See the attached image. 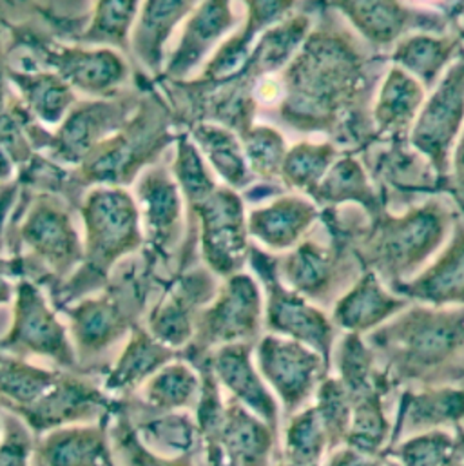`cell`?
Instances as JSON below:
<instances>
[{"instance_id": "b9f144b4", "label": "cell", "mask_w": 464, "mask_h": 466, "mask_svg": "<svg viewBox=\"0 0 464 466\" xmlns=\"http://www.w3.org/2000/svg\"><path fill=\"white\" fill-rule=\"evenodd\" d=\"M25 89L33 107L49 122H56L73 100L67 86H62L53 76H35L25 84Z\"/></svg>"}, {"instance_id": "d4e9b609", "label": "cell", "mask_w": 464, "mask_h": 466, "mask_svg": "<svg viewBox=\"0 0 464 466\" xmlns=\"http://www.w3.org/2000/svg\"><path fill=\"white\" fill-rule=\"evenodd\" d=\"M387 389H378L352 400V420L345 443L370 456H379L392 443V425L385 412Z\"/></svg>"}, {"instance_id": "f6af8a7d", "label": "cell", "mask_w": 464, "mask_h": 466, "mask_svg": "<svg viewBox=\"0 0 464 466\" xmlns=\"http://www.w3.org/2000/svg\"><path fill=\"white\" fill-rule=\"evenodd\" d=\"M31 447V436L22 421L5 416V438L0 443V466H27Z\"/></svg>"}, {"instance_id": "f1b7e54d", "label": "cell", "mask_w": 464, "mask_h": 466, "mask_svg": "<svg viewBox=\"0 0 464 466\" xmlns=\"http://www.w3.org/2000/svg\"><path fill=\"white\" fill-rule=\"evenodd\" d=\"M327 451L330 441L316 405L296 412L285 432L287 461L294 466H319Z\"/></svg>"}, {"instance_id": "277c9868", "label": "cell", "mask_w": 464, "mask_h": 466, "mask_svg": "<svg viewBox=\"0 0 464 466\" xmlns=\"http://www.w3.org/2000/svg\"><path fill=\"white\" fill-rule=\"evenodd\" d=\"M261 316L263 299L257 283L248 274H232L215 303L198 314L187 358L195 363L213 347L252 343L259 334Z\"/></svg>"}, {"instance_id": "681fc988", "label": "cell", "mask_w": 464, "mask_h": 466, "mask_svg": "<svg viewBox=\"0 0 464 466\" xmlns=\"http://www.w3.org/2000/svg\"><path fill=\"white\" fill-rule=\"evenodd\" d=\"M11 175V166H9V160L5 158V155L0 151V180L7 178Z\"/></svg>"}, {"instance_id": "ba28073f", "label": "cell", "mask_w": 464, "mask_h": 466, "mask_svg": "<svg viewBox=\"0 0 464 466\" xmlns=\"http://www.w3.org/2000/svg\"><path fill=\"white\" fill-rule=\"evenodd\" d=\"M197 211L202 218V247L207 265L220 276L236 274L247 250L241 200L222 189L197 206Z\"/></svg>"}, {"instance_id": "8992f818", "label": "cell", "mask_w": 464, "mask_h": 466, "mask_svg": "<svg viewBox=\"0 0 464 466\" xmlns=\"http://www.w3.org/2000/svg\"><path fill=\"white\" fill-rule=\"evenodd\" d=\"M256 360L263 380L274 389L288 416L299 412L318 392L330 369L314 349L277 334L259 339Z\"/></svg>"}, {"instance_id": "30bf717a", "label": "cell", "mask_w": 464, "mask_h": 466, "mask_svg": "<svg viewBox=\"0 0 464 466\" xmlns=\"http://www.w3.org/2000/svg\"><path fill=\"white\" fill-rule=\"evenodd\" d=\"M215 298V281L204 270L184 276L149 318L151 334L164 345L177 349L193 341L198 309Z\"/></svg>"}, {"instance_id": "6da1fadb", "label": "cell", "mask_w": 464, "mask_h": 466, "mask_svg": "<svg viewBox=\"0 0 464 466\" xmlns=\"http://www.w3.org/2000/svg\"><path fill=\"white\" fill-rule=\"evenodd\" d=\"M368 345L387 360L385 372L425 380L464 354V307H414L368 334Z\"/></svg>"}, {"instance_id": "7bdbcfd3", "label": "cell", "mask_w": 464, "mask_h": 466, "mask_svg": "<svg viewBox=\"0 0 464 466\" xmlns=\"http://www.w3.org/2000/svg\"><path fill=\"white\" fill-rule=\"evenodd\" d=\"M177 173L180 178V184L186 191V197L197 206H200L204 200H207L215 193V182L207 175L206 167L202 166L198 153L189 144H180V158L177 166Z\"/></svg>"}, {"instance_id": "5b68a950", "label": "cell", "mask_w": 464, "mask_h": 466, "mask_svg": "<svg viewBox=\"0 0 464 466\" xmlns=\"http://www.w3.org/2000/svg\"><path fill=\"white\" fill-rule=\"evenodd\" d=\"M87 228V281L102 283L111 265L140 245L138 211L133 200L116 189L91 193L84 208Z\"/></svg>"}, {"instance_id": "e575fe53", "label": "cell", "mask_w": 464, "mask_h": 466, "mask_svg": "<svg viewBox=\"0 0 464 466\" xmlns=\"http://www.w3.org/2000/svg\"><path fill=\"white\" fill-rule=\"evenodd\" d=\"M312 195L321 202L356 200L363 204L368 211L378 209V200L368 184L365 182V175L358 166L350 162L339 164L325 180V184L318 186V189Z\"/></svg>"}, {"instance_id": "4316f807", "label": "cell", "mask_w": 464, "mask_h": 466, "mask_svg": "<svg viewBox=\"0 0 464 466\" xmlns=\"http://www.w3.org/2000/svg\"><path fill=\"white\" fill-rule=\"evenodd\" d=\"M58 378L60 372L0 358V400L13 412H20L36 403Z\"/></svg>"}, {"instance_id": "cb8c5ba5", "label": "cell", "mask_w": 464, "mask_h": 466, "mask_svg": "<svg viewBox=\"0 0 464 466\" xmlns=\"http://www.w3.org/2000/svg\"><path fill=\"white\" fill-rule=\"evenodd\" d=\"M202 378L193 367L169 363L146 385V401L156 412H178L198 405Z\"/></svg>"}, {"instance_id": "83f0119b", "label": "cell", "mask_w": 464, "mask_h": 466, "mask_svg": "<svg viewBox=\"0 0 464 466\" xmlns=\"http://www.w3.org/2000/svg\"><path fill=\"white\" fill-rule=\"evenodd\" d=\"M401 466H464V431L454 438L445 429L419 432L394 449Z\"/></svg>"}, {"instance_id": "74e56055", "label": "cell", "mask_w": 464, "mask_h": 466, "mask_svg": "<svg viewBox=\"0 0 464 466\" xmlns=\"http://www.w3.org/2000/svg\"><path fill=\"white\" fill-rule=\"evenodd\" d=\"M198 138L207 149L215 167L224 175V178L231 182L232 186H241L247 180V167L239 146L236 144L229 131L213 126H202L198 129Z\"/></svg>"}, {"instance_id": "c3c4849f", "label": "cell", "mask_w": 464, "mask_h": 466, "mask_svg": "<svg viewBox=\"0 0 464 466\" xmlns=\"http://www.w3.org/2000/svg\"><path fill=\"white\" fill-rule=\"evenodd\" d=\"M456 184H458V189H459V195H461L464 204V138L461 140V146L456 155Z\"/></svg>"}, {"instance_id": "f546056e", "label": "cell", "mask_w": 464, "mask_h": 466, "mask_svg": "<svg viewBox=\"0 0 464 466\" xmlns=\"http://www.w3.org/2000/svg\"><path fill=\"white\" fill-rule=\"evenodd\" d=\"M56 62L66 78L87 91H102L116 86L126 75V66L109 51H64Z\"/></svg>"}, {"instance_id": "2e32d148", "label": "cell", "mask_w": 464, "mask_h": 466, "mask_svg": "<svg viewBox=\"0 0 464 466\" xmlns=\"http://www.w3.org/2000/svg\"><path fill=\"white\" fill-rule=\"evenodd\" d=\"M281 276L288 289L308 301L328 303L336 294L343 270L339 254L316 241H305L283 259Z\"/></svg>"}, {"instance_id": "f907efd6", "label": "cell", "mask_w": 464, "mask_h": 466, "mask_svg": "<svg viewBox=\"0 0 464 466\" xmlns=\"http://www.w3.org/2000/svg\"><path fill=\"white\" fill-rule=\"evenodd\" d=\"M9 298H11V285L0 278V303L9 301Z\"/></svg>"}, {"instance_id": "7402d4cb", "label": "cell", "mask_w": 464, "mask_h": 466, "mask_svg": "<svg viewBox=\"0 0 464 466\" xmlns=\"http://www.w3.org/2000/svg\"><path fill=\"white\" fill-rule=\"evenodd\" d=\"M177 358L175 350L140 327L133 329L131 339L106 380L107 390H131L151 380L160 369Z\"/></svg>"}, {"instance_id": "836d02e7", "label": "cell", "mask_w": 464, "mask_h": 466, "mask_svg": "<svg viewBox=\"0 0 464 466\" xmlns=\"http://www.w3.org/2000/svg\"><path fill=\"white\" fill-rule=\"evenodd\" d=\"M115 111L111 106L93 104L78 109L64 126L60 133V147L67 157H82L98 135L106 129L104 124H113Z\"/></svg>"}, {"instance_id": "7a4b0ae2", "label": "cell", "mask_w": 464, "mask_h": 466, "mask_svg": "<svg viewBox=\"0 0 464 466\" xmlns=\"http://www.w3.org/2000/svg\"><path fill=\"white\" fill-rule=\"evenodd\" d=\"M450 217L439 204H425L403 217L381 220L365 245L363 259L388 287L412 279L441 247Z\"/></svg>"}, {"instance_id": "7c38bea8", "label": "cell", "mask_w": 464, "mask_h": 466, "mask_svg": "<svg viewBox=\"0 0 464 466\" xmlns=\"http://www.w3.org/2000/svg\"><path fill=\"white\" fill-rule=\"evenodd\" d=\"M250 352L252 343H229L209 356V363L217 380L231 392L232 398L277 432L279 407L254 369Z\"/></svg>"}, {"instance_id": "ee69618b", "label": "cell", "mask_w": 464, "mask_h": 466, "mask_svg": "<svg viewBox=\"0 0 464 466\" xmlns=\"http://www.w3.org/2000/svg\"><path fill=\"white\" fill-rule=\"evenodd\" d=\"M113 441L116 451L122 454L126 466H193V461L189 458L167 460L153 454L126 421L118 425L116 432L113 434Z\"/></svg>"}, {"instance_id": "5bb4252c", "label": "cell", "mask_w": 464, "mask_h": 466, "mask_svg": "<svg viewBox=\"0 0 464 466\" xmlns=\"http://www.w3.org/2000/svg\"><path fill=\"white\" fill-rule=\"evenodd\" d=\"M390 289L432 307H464V226H458L452 243L429 268Z\"/></svg>"}, {"instance_id": "816d5d0a", "label": "cell", "mask_w": 464, "mask_h": 466, "mask_svg": "<svg viewBox=\"0 0 464 466\" xmlns=\"http://www.w3.org/2000/svg\"><path fill=\"white\" fill-rule=\"evenodd\" d=\"M13 272H15V268H11L9 263L0 261V274H13Z\"/></svg>"}, {"instance_id": "484cf974", "label": "cell", "mask_w": 464, "mask_h": 466, "mask_svg": "<svg viewBox=\"0 0 464 466\" xmlns=\"http://www.w3.org/2000/svg\"><path fill=\"white\" fill-rule=\"evenodd\" d=\"M229 0H207L189 24L184 42L171 62V73H187L207 51V47L231 25Z\"/></svg>"}, {"instance_id": "60d3db41", "label": "cell", "mask_w": 464, "mask_h": 466, "mask_svg": "<svg viewBox=\"0 0 464 466\" xmlns=\"http://www.w3.org/2000/svg\"><path fill=\"white\" fill-rule=\"evenodd\" d=\"M136 0H100L96 18L87 38L91 42H122L135 15Z\"/></svg>"}, {"instance_id": "8d00e7d4", "label": "cell", "mask_w": 464, "mask_h": 466, "mask_svg": "<svg viewBox=\"0 0 464 466\" xmlns=\"http://www.w3.org/2000/svg\"><path fill=\"white\" fill-rule=\"evenodd\" d=\"M347 13L352 15L358 27H365V33L390 42L401 29L403 13L396 0H347Z\"/></svg>"}, {"instance_id": "d590c367", "label": "cell", "mask_w": 464, "mask_h": 466, "mask_svg": "<svg viewBox=\"0 0 464 466\" xmlns=\"http://www.w3.org/2000/svg\"><path fill=\"white\" fill-rule=\"evenodd\" d=\"M144 432V443H155L162 452H189L195 449L198 440V425L187 416L166 412V416L149 420L140 425Z\"/></svg>"}, {"instance_id": "f5cc1de1", "label": "cell", "mask_w": 464, "mask_h": 466, "mask_svg": "<svg viewBox=\"0 0 464 466\" xmlns=\"http://www.w3.org/2000/svg\"><path fill=\"white\" fill-rule=\"evenodd\" d=\"M385 466H401L398 461H392V463H387Z\"/></svg>"}, {"instance_id": "1f68e13d", "label": "cell", "mask_w": 464, "mask_h": 466, "mask_svg": "<svg viewBox=\"0 0 464 466\" xmlns=\"http://www.w3.org/2000/svg\"><path fill=\"white\" fill-rule=\"evenodd\" d=\"M423 104V87L418 86L407 73L394 69L381 91L379 106L376 107V118L383 127L399 129L409 124Z\"/></svg>"}, {"instance_id": "3957f363", "label": "cell", "mask_w": 464, "mask_h": 466, "mask_svg": "<svg viewBox=\"0 0 464 466\" xmlns=\"http://www.w3.org/2000/svg\"><path fill=\"white\" fill-rule=\"evenodd\" d=\"M252 265L267 287V327L272 334L305 343L332 363L336 325L305 296L279 281L277 267L267 254L252 250Z\"/></svg>"}, {"instance_id": "4dcf8cb0", "label": "cell", "mask_w": 464, "mask_h": 466, "mask_svg": "<svg viewBox=\"0 0 464 466\" xmlns=\"http://www.w3.org/2000/svg\"><path fill=\"white\" fill-rule=\"evenodd\" d=\"M193 4L195 0L147 2L140 20V29L136 33V46H140L142 56L147 60L149 66H156L166 36H169V31L175 27L178 18L184 16Z\"/></svg>"}, {"instance_id": "d6a6232c", "label": "cell", "mask_w": 464, "mask_h": 466, "mask_svg": "<svg viewBox=\"0 0 464 466\" xmlns=\"http://www.w3.org/2000/svg\"><path fill=\"white\" fill-rule=\"evenodd\" d=\"M316 409L327 429L330 451H336L345 443L352 420V398L339 378L321 381L316 392Z\"/></svg>"}, {"instance_id": "44dd1931", "label": "cell", "mask_w": 464, "mask_h": 466, "mask_svg": "<svg viewBox=\"0 0 464 466\" xmlns=\"http://www.w3.org/2000/svg\"><path fill=\"white\" fill-rule=\"evenodd\" d=\"M318 218V209L296 197L279 198L265 209L250 215L248 229L267 247L283 250L299 241Z\"/></svg>"}, {"instance_id": "9a60e30c", "label": "cell", "mask_w": 464, "mask_h": 466, "mask_svg": "<svg viewBox=\"0 0 464 466\" xmlns=\"http://www.w3.org/2000/svg\"><path fill=\"white\" fill-rule=\"evenodd\" d=\"M464 420V387H436L421 392L407 390L399 401L392 427V445L407 434L459 425Z\"/></svg>"}, {"instance_id": "52a82bcc", "label": "cell", "mask_w": 464, "mask_h": 466, "mask_svg": "<svg viewBox=\"0 0 464 466\" xmlns=\"http://www.w3.org/2000/svg\"><path fill=\"white\" fill-rule=\"evenodd\" d=\"M0 347L15 354L51 358L62 367H75V350L66 327L31 281H20L16 287L13 325Z\"/></svg>"}, {"instance_id": "7dc6e473", "label": "cell", "mask_w": 464, "mask_h": 466, "mask_svg": "<svg viewBox=\"0 0 464 466\" xmlns=\"http://www.w3.org/2000/svg\"><path fill=\"white\" fill-rule=\"evenodd\" d=\"M325 466H385L379 456H370L352 447L336 449Z\"/></svg>"}, {"instance_id": "bcb514c9", "label": "cell", "mask_w": 464, "mask_h": 466, "mask_svg": "<svg viewBox=\"0 0 464 466\" xmlns=\"http://www.w3.org/2000/svg\"><path fill=\"white\" fill-rule=\"evenodd\" d=\"M247 149H248L252 166L263 173L276 171L277 164L283 158L281 157L283 155L281 138L277 137V133L268 131V129H259V131L252 133L247 140Z\"/></svg>"}, {"instance_id": "9c48e42d", "label": "cell", "mask_w": 464, "mask_h": 466, "mask_svg": "<svg viewBox=\"0 0 464 466\" xmlns=\"http://www.w3.org/2000/svg\"><path fill=\"white\" fill-rule=\"evenodd\" d=\"M464 116V60L445 76L414 129V146L443 171Z\"/></svg>"}, {"instance_id": "ac0fdd59", "label": "cell", "mask_w": 464, "mask_h": 466, "mask_svg": "<svg viewBox=\"0 0 464 466\" xmlns=\"http://www.w3.org/2000/svg\"><path fill=\"white\" fill-rule=\"evenodd\" d=\"M276 436L263 420L234 400L226 407L220 434L211 441L222 445L229 466H268Z\"/></svg>"}, {"instance_id": "f35d334b", "label": "cell", "mask_w": 464, "mask_h": 466, "mask_svg": "<svg viewBox=\"0 0 464 466\" xmlns=\"http://www.w3.org/2000/svg\"><path fill=\"white\" fill-rule=\"evenodd\" d=\"M330 160L332 149L328 146H299L288 155L283 173L294 187L314 193Z\"/></svg>"}, {"instance_id": "8fae6325", "label": "cell", "mask_w": 464, "mask_h": 466, "mask_svg": "<svg viewBox=\"0 0 464 466\" xmlns=\"http://www.w3.org/2000/svg\"><path fill=\"white\" fill-rule=\"evenodd\" d=\"M410 299L399 296L383 283L374 272L367 270L352 287L338 298L332 310V321L338 329L354 334H370L409 307Z\"/></svg>"}, {"instance_id": "603a6c76", "label": "cell", "mask_w": 464, "mask_h": 466, "mask_svg": "<svg viewBox=\"0 0 464 466\" xmlns=\"http://www.w3.org/2000/svg\"><path fill=\"white\" fill-rule=\"evenodd\" d=\"M140 200L151 241L158 254H169L180 234L182 204L173 182L160 173H151L140 186Z\"/></svg>"}, {"instance_id": "ffe728a7", "label": "cell", "mask_w": 464, "mask_h": 466, "mask_svg": "<svg viewBox=\"0 0 464 466\" xmlns=\"http://www.w3.org/2000/svg\"><path fill=\"white\" fill-rule=\"evenodd\" d=\"M38 466H113L106 429H55L38 449Z\"/></svg>"}, {"instance_id": "db71d44e", "label": "cell", "mask_w": 464, "mask_h": 466, "mask_svg": "<svg viewBox=\"0 0 464 466\" xmlns=\"http://www.w3.org/2000/svg\"><path fill=\"white\" fill-rule=\"evenodd\" d=\"M285 466H294V465H290V463H288V465H285Z\"/></svg>"}, {"instance_id": "d6986e66", "label": "cell", "mask_w": 464, "mask_h": 466, "mask_svg": "<svg viewBox=\"0 0 464 466\" xmlns=\"http://www.w3.org/2000/svg\"><path fill=\"white\" fill-rule=\"evenodd\" d=\"M22 234L33 250L58 272H67L82 258L78 238L67 215L56 208L38 206L27 218Z\"/></svg>"}, {"instance_id": "4fadbf2b", "label": "cell", "mask_w": 464, "mask_h": 466, "mask_svg": "<svg viewBox=\"0 0 464 466\" xmlns=\"http://www.w3.org/2000/svg\"><path fill=\"white\" fill-rule=\"evenodd\" d=\"M102 409L109 410V403L96 387L60 374L56 383L20 414L35 432H45L71 421L93 420Z\"/></svg>"}, {"instance_id": "ab89813d", "label": "cell", "mask_w": 464, "mask_h": 466, "mask_svg": "<svg viewBox=\"0 0 464 466\" xmlns=\"http://www.w3.org/2000/svg\"><path fill=\"white\" fill-rule=\"evenodd\" d=\"M452 49L454 44L450 42L418 36L410 38V42H405L398 51L396 58L401 60L405 66L412 67V71H416L418 75H421L425 82H430L434 76H438Z\"/></svg>"}, {"instance_id": "e0dca14e", "label": "cell", "mask_w": 464, "mask_h": 466, "mask_svg": "<svg viewBox=\"0 0 464 466\" xmlns=\"http://www.w3.org/2000/svg\"><path fill=\"white\" fill-rule=\"evenodd\" d=\"M78 350L96 356L116 343L127 330V312L118 294H104L67 309Z\"/></svg>"}]
</instances>
